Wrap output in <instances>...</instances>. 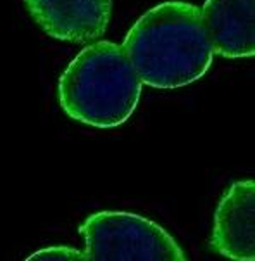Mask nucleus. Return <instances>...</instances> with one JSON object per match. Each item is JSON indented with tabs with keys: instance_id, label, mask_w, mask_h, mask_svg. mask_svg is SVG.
Here are the masks:
<instances>
[{
	"instance_id": "3",
	"label": "nucleus",
	"mask_w": 255,
	"mask_h": 261,
	"mask_svg": "<svg viewBox=\"0 0 255 261\" xmlns=\"http://www.w3.org/2000/svg\"><path fill=\"white\" fill-rule=\"evenodd\" d=\"M80 233L90 261H184L183 249L161 225L126 211L88 216Z\"/></svg>"
},
{
	"instance_id": "1",
	"label": "nucleus",
	"mask_w": 255,
	"mask_h": 261,
	"mask_svg": "<svg viewBox=\"0 0 255 261\" xmlns=\"http://www.w3.org/2000/svg\"><path fill=\"white\" fill-rule=\"evenodd\" d=\"M122 48L142 83L159 90L197 82L214 57L200 9L179 0L145 12L128 32Z\"/></svg>"
},
{
	"instance_id": "7",
	"label": "nucleus",
	"mask_w": 255,
	"mask_h": 261,
	"mask_svg": "<svg viewBox=\"0 0 255 261\" xmlns=\"http://www.w3.org/2000/svg\"><path fill=\"white\" fill-rule=\"evenodd\" d=\"M29 261L35 259H60V261H90L88 259L86 253H81L78 249H73V247H47V249L37 251L35 254H31L28 258Z\"/></svg>"
},
{
	"instance_id": "4",
	"label": "nucleus",
	"mask_w": 255,
	"mask_h": 261,
	"mask_svg": "<svg viewBox=\"0 0 255 261\" xmlns=\"http://www.w3.org/2000/svg\"><path fill=\"white\" fill-rule=\"evenodd\" d=\"M48 37L73 43L100 38L112 14V0H24Z\"/></svg>"
},
{
	"instance_id": "6",
	"label": "nucleus",
	"mask_w": 255,
	"mask_h": 261,
	"mask_svg": "<svg viewBox=\"0 0 255 261\" xmlns=\"http://www.w3.org/2000/svg\"><path fill=\"white\" fill-rule=\"evenodd\" d=\"M253 0H207L200 9L212 50L226 59L255 54Z\"/></svg>"
},
{
	"instance_id": "5",
	"label": "nucleus",
	"mask_w": 255,
	"mask_h": 261,
	"mask_svg": "<svg viewBox=\"0 0 255 261\" xmlns=\"http://www.w3.org/2000/svg\"><path fill=\"white\" fill-rule=\"evenodd\" d=\"M210 246L224 258L255 259V184H231L215 210Z\"/></svg>"
},
{
	"instance_id": "2",
	"label": "nucleus",
	"mask_w": 255,
	"mask_h": 261,
	"mask_svg": "<svg viewBox=\"0 0 255 261\" xmlns=\"http://www.w3.org/2000/svg\"><path fill=\"white\" fill-rule=\"evenodd\" d=\"M142 85L122 45L102 40L86 45L66 68L59 80V102L76 121L114 128L131 118Z\"/></svg>"
}]
</instances>
